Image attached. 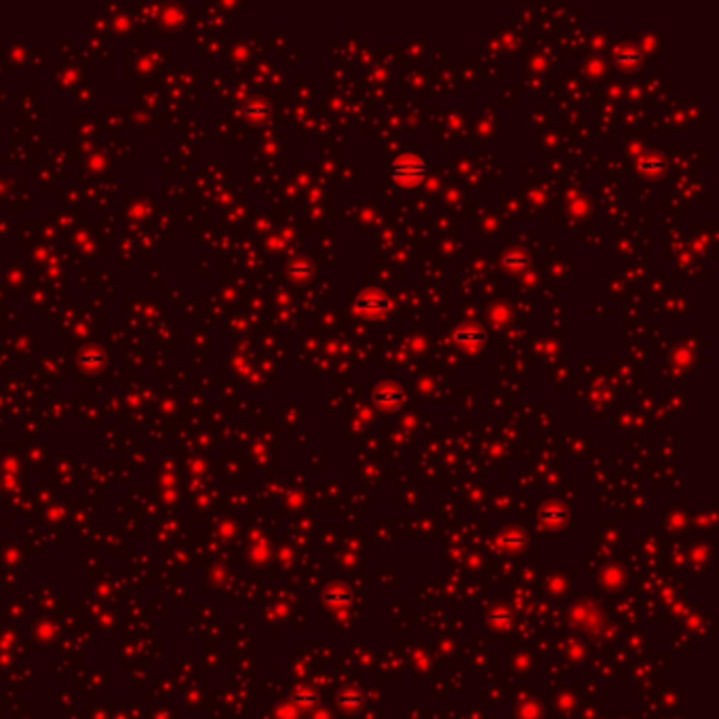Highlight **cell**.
<instances>
[{
	"instance_id": "cell-2",
	"label": "cell",
	"mask_w": 719,
	"mask_h": 719,
	"mask_svg": "<svg viewBox=\"0 0 719 719\" xmlns=\"http://www.w3.org/2000/svg\"><path fill=\"white\" fill-rule=\"evenodd\" d=\"M391 304H389V300H384L382 296H378V294H367L363 300H359V304H357V311L359 313H363V315H382L386 308H389Z\"/></svg>"
},
{
	"instance_id": "cell-1",
	"label": "cell",
	"mask_w": 719,
	"mask_h": 719,
	"mask_svg": "<svg viewBox=\"0 0 719 719\" xmlns=\"http://www.w3.org/2000/svg\"><path fill=\"white\" fill-rule=\"evenodd\" d=\"M426 175V165L416 155H403L393 165V177L403 188H416Z\"/></svg>"
},
{
	"instance_id": "cell-5",
	"label": "cell",
	"mask_w": 719,
	"mask_h": 719,
	"mask_svg": "<svg viewBox=\"0 0 719 719\" xmlns=\"http://www.w3.org/2000/svg\"><path fill=\"white\" fill-rule=\"evenodd\" d=\"M399 399H401V395L397 393V391H393V393H391L389 389H382V391H378V393H376V401H378V403H382V405H395V403H397Z\"/></svg>"
},
{
	"instance_id": "cell-3",
	"label": "cell",
	"mask_w": 719,
	"mask_h": 719,
	"mask_svg": "<svg viewBox=\"0 0 719 719\" xmlns=\"http://www.w3.org/2000/svg\"><path fill=\"white\" fill-rule=\"evenodd\" d=\"M456 342L458 344H464L467 348H473V346H479L483 342V333H481L477 327H464L456 333Z\"/></svg>"
},
{
	"instance_id": "cell-4",
	"label": "cell",
	"mask_w": 719,
	"mask_h": 719,
	"mask_svg": "<svg viewBox=\"0 0 719 719\" xmlns=\"http://www.w3.org/2000/svg\"><path fill=\"white\" fill-rule=\"evenodd\" d=\"M528 255L525 253H521V251H511V253H506L504 257H502V264L508 268V270H513V272H521L525 266H528Z\"/></svg>"
}]
</instances>
